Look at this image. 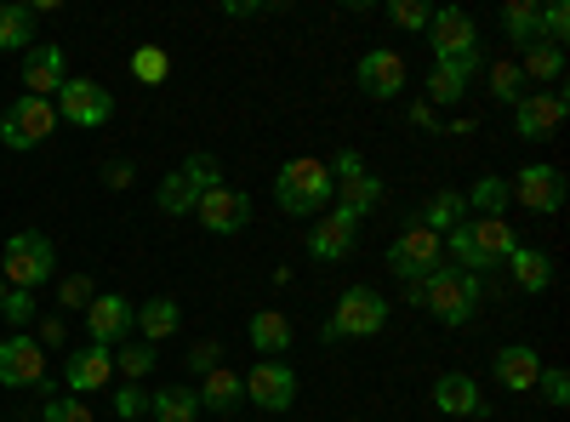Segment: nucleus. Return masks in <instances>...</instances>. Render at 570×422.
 I'll list each match as a JSON object with an SVG mask.
<instances>
[{"instance_id": "nucleus-10", "label": "nucleus", "mask_w": 570, "mask_h": 422, "mask_svg": "<svg viewBox=\"0 0 570 422\" xmlns=\"http://www.w3.org/2000/svg\"><path fill=\"white\" fill-rule=\"evenodd\" d=\"M240 383H246V400L257 411H292L297 405V371L285 360H257Z\"/></svg>"}, {"instance_id": "nucleus-28", "label": "nucleus", "mask_w": 570, "mask_h": 422, "mask_svg": "<svg viewBox=\"0 0 570 422\" xmlns=\"http://www.w3.org/2000/svg\"><path fill=\"white\" fill-rule=\"evenodd\" d=\"M416 223H422V228H434L440 241H445L451 228H462V223H468V200H462V195H451V189H440L434 200H428V206L416 212Z\"/></svg>"}, {"instance_id": "nucleus-40", "label": "nucleus", "mask_w": 570, "mask_h": 422, "mask_svg": "<svg viewBox=\"0 0 570 422\" xmlns=\"http://www.w3.org/2000/svg\"><path fill=\"white\" fill-rule=\"evenodd\" d=\"M537 29H542V40H548V46H564V35H570V7H564V0H553V7H542Z\"/></svg>"}, {"instance_id": "nucleus-31", "label": "nucleus", "mask_w": 570, "mask_h": 422, "mask_svg": "<svg viewBox=\"0 0 570 422\" xmlns=\"http://www.w3.org/2000/svg\"><path fill=\"white\" fill-rule=\"evenodd\" d=\"M468 80H473V69H462V63H434V75H428V109H434V104H462Z\"/></svg>"}, {"instance_id": "nucleus-4", "label": "nucleus", "mask_w": 570, "mask_h": 422, "mask_svg": "<svg viewBox=\"0 0 570 422\" xmlns=\"http://www.w3.org/2000/svg\"><path fill=\"white\" fill-rule=\"evenodd\" d=\"M217 183H223V166H217V155H188L166 183H160V189H155V206L166 212V217H188V212H195L212 189H217Z\"/></svg>"}, {"instance_id": "nucleus-36", "label": "nucleus", "mask_w": 570, "mask_h": 422, "mask_svg": "<svg viewBox=\"0 0 570 422\" xmlns=\"http://www.w3.org/2000/svg\"><path fill=\"white\" fill-rule=\"evenodd\" d=\"M115 371H126V383L149 377V371H155V343H120L115 349Z\"/></svg>"}, {"instance_id": "nucleus-16", "label": "nucleus", "mask_w": 570, "mask_h": 422, "mask_svg": "<svg viewBox=\"0 0 570 422\" xmlns=\"http://www.w3.org/2000/svg\"><path fill=\"white\" fill-rule=\"evenodd\" d=\"M508 195L519 206H531V212H559L564 206V171L559 166H525L508 183Z\"/></svg>"}, {"instance_id": "nucleus-19", "label": "nucleus", "mask_w": 570, "mask_h": 422, "mask_svg": "<svg viewBox=\"0 0 570 422\" xmlns=\"http://www.w3.org/2000/svg\"><path fill=\"white\" fill-rule=\"evenodd\" d=\"M109 377H115V349H98V343L75 349L69 365H63V389H69L75 400H86L91 389H104Z\"/></svg>"}, {"instance_id": "nucleus-24", "label": "nucleus", "mask_w": 570, "mask_h": 422, "mask_svg": "<svg viewBox=\"0 0 570 422\" xmlns=\"http://www.w3.org/2000/svg\"><path fill=\"white\" fill-rule=\"evenodd\" d=\"M246 337L263 360H285V349H292V320H285L279 308H263V314H252Z\"/></svg>"}, {"instance_id": "nucleus-49", "label": "nucleus", "mask_w": 570, "mask_h": 422, "mask_svg": "<svg viewBox=\"0 0 570 422\" xmlns=\"http://www.w3.org/2000/svg\"><path fill=\"white\" fill-rule=\"evenodd\" d=\"M7 292H12V286H7V279H0V303H7Z\"/></svg>"}, {"instance_id": "nucleus-2", "label": "nucleus", "mask_w": 570, "mask_h": 422, "mask_svg": "<svg viewBox=\"0 0 570 422\" xmlns=\"http://www.w3.org/2000/svg\"><path fill=\"white\" fill-rule=\"evenodd\" d=\"M513 246H519V234H513L502 217H468L462 228L445 234V252H451L456 268H468V274H485V268L508 263Z\"/></svg>"}, {"instance_id": "nucleus-8", "label": "nucleus", "mask_w": 570, "mask_h": 422, "mask_svg": "<svg viewBox=\"0 0 570 422\" xmlns=\"http://www.w3.org/2000/svg\"><path fill=\"white\" fill-rule=\"evenodd\" d=\"M428 46H434V63H462L473 75L485 69V58H480V23H473L468 12H456V7L434 12V23H428Z\"/></svg>"}, {"instance_id": "nucleus-48", "label": "nucleus", "mask_w": 570, "mask_h": 422, "mask_svg": "<svg viewBox=\"0 0 570 422\" xmlns=\"http://www.w3.org/2000/svg\"><path fill=\"white\" fill-rule=\"evenodd\" d=\"M411 120H416V126H428V131L440 126V120H434V109H428V104H416V109H411Z\"/></svg>"}, {"instance_id": "nucleus-26", "label": "nucleus", "mask_w": 570, "mask_h": 422, "mask_svg": "<svg viewBox=\"0 0 570 422\" xmlns=\"http://www.w3.org/2000/svg\"><path fill=\"white\" fill-rule=\"evenodd\" d=\"M331 200H337V212H348V217H365V212L383 206V177H376V171H354V177L337 183V195H331Z\"/></svg>"}, {"instance_id": "nucleus-12", "label": "nucleus", "mask_w": 570, "mask_h": 422, "mask_svg": "<svg viewBox=\"0 0 570 422\" xmlns=\"http://www.w3.org/2000/svg\"><path fill=\"white\" fill-rule=\"evenodd\" d=\"M354 246H360V217H348V212H337V206L314 217V228H308V257L343 263V257H354Z\"/></svg>"}, {"instance_id": "nucleus-22", "label": "nucleus", "mask_w": 570, "mask_h": 422, "mask_svg": "<svg viewBox=\"0 0 570 422\" xmlns=\"http://www.w3.org/2000/svg\"><path fill=\"white\" fill-rule=\"evenodd\" d=\"M434 405L445 416H485V394L473 377H462V371H445V377L434 383Z\"/></svg>"}, {"instance_id": "nucleus-5", "label": "nucleus", "mask_w": 570, "mask_h": 422, "mask_svg": "<svg viewBox=\"0 0 570 422\" xmlns=\"http://www.w3.org/2000/svg\"><path fill=\"white\" fill-rule=\"evenodd\" d=\"M52 268H58V252H52V241H46L40 228L12 234L7 252H0V279H7L12 292H40L46 279H52Z\"/></svg>"}, {"instance_id": "nucleus-1", "label": "nucleus", "mask_w": 570, "mask_h": 422, "mask_svg": "<svg viewBox=\"0 0 570 422\" xmlns=\"http://www.w3.org/2000/svg\"><path fill=\"white\" fill-rule=\"evenodd\" d=\"M411 303L428 308L434 320H445V325H468L485 303V279L468 274V268H440V274H428L422 286H411Z\"/></svg>"}, {"instance_id": "nucleus-43", "label": "nucleus", "mask_w": 570, "mask_h": 422, "mask_svg": "<svg viewBox=\"0 0 570 422\" xmlns=\"http://www.w3.org/2000/svg\"><path fill=\"white\" fill-rule=\"evenodd\" d=\"M537 389H542V400H548V405H564V400H570V377H564L559 365H542Z\"/></svg>"}, {"instance_id": "nucleus-33", "label": "nucleus", "mask_w": 570, "mask_h": 422, "mask_svg": "<svg viewBox=\"0 0 570 422\" xmlns=\"http://www.w3.org/2000/svg\"><path fill=\"white\" fill-rule=\"evenodd\" d=\"M149 411H155V422H195L200 416V394L195 389H160L149 400Z\"/></svg>"}, {"instance_id": "nucleus-29", "label": "nucleus", "mask_w": 570, "mask_h": 422, "mask_svg": "<svg viewBox=\"0 0 570 422\" xmlns=\"http://www.w3.org/2000/svg\"><path fill=\"white\" fill-rule=\"evenodd\" d=\"M537 18H542V7H537V0H508V7H502V35H508V40L519 46V52H525V46H537V40H542Z\"/></svg>"}, {"instance_id": "nucleus-7", "label": "nucleus", "mask_w": 570, "mask_h": 422, "mask_svg": "<svg viewBox=\"0 0 570 422\" xmlns=\"http://www.w3.org/2000/svg\"><path fill=\"white\" fill-rule=\"evenodd\" d=\"M389 268L400 279H411V286H422L428 274H440L445 268V241L434 228H422L416 217H405V228L389 241Z\"/></svg>"}, {"instance_id": "nucleus-6", "label": "nucleus", "mask_w": 570, "mask_h": 422, "mask_svg": "<svg viewBox=\"0 0 570 422\" xmlns=\"http://www.w3.org/2000/svg\"><path fill=\"white\" fill-rule=\"evenodd\" d=\"M389 325V297L383 292H371V286H348L337 297V308H331L325 320V343H343V337H376Z\"/></svg>"}, {"instance_id": "nucleus-3", "label": "nucleus", "mask_w": 570, "mask_h": 422, "mask_svg": "<svg viewBox=\"0 0 570 422\" xmlns=\"http://www.w3.org/2000/svg\"><path fill=\"white\" fill-rule=\"evenodd\" d=\"M331 195H337V183H331L325 160H314V155L285 160L279 177H274V200H279L285 217H320L331 206Z\"/></svg>"}, {"instance_id": "nucleus-35", "label": "nucleus", "mask_w": 570, "mask_h": 422, "mask_svg": "<svg viewBox=\"0 0 570 422\" xmlns=\"http://www.w3.org/2000/svg\"><path fill=\"white\" fill-rule=\"evenodd\" d=\"M525 91H531V86H525V75H519V63H508V58L491 63V98H497V104H519Z\"/></svg>"}, {"instance_id": "nucleus-41", "label": "nucleus", "mask_w": 570, "mask_h": 422, "mask_svg": "<svg viewBox=\"0 0 570 422\" xmlns=\"http://www.w3.org/2000/svg\"><path fill=\"white\" fill-rule=\"evenodd\" d=\"M131 75L137 80H166V52H160V46H137V52H131Z\"/></svg>"}, {"instance_id": "nucleus-37", "label": "nucleus", "mask_w": 570, "mask_h": 422, "mask_svg": "<svg viewBox=\"0 0 570 422\" xmlns=\"http://www.w3.org/2000/svg\"><path fill=\"white\" fill-rule=\"evenodd\" d=\"M389 23H394V29H422V35H428V23H434V7H428V0H394V7H389Z\"/></svg>"}, {"instance_id": "nucleus-21", "label": "nucleus", "mask_w": 570, "mask_h": 422, "mask_svg": "<svg viewBox=\"0 0 570 422\" xmlns=\"http://www.w3.org/2000/svg\"><path fill=\"white\" fill-rule=\"evenodd\" d=\"M491 377H497L508 394H531L537 377H542V360H537V349H525V343H508V349H497V360H491Z\"/></svg>"}, {"instance_id": "nucleus-38", "label": "nucleus", "mask_w": 570, "mask_h": 422, "mask_svg": "<svg viewBox=\"0 0 570 422\" xmlns=\"http://www.w3.org/2000/svg\"><path fill=\"white\" fill-rule=\"evenodd\" d=\"M91 297H98V279L91 274H63V286H58L63 308H91Z\"/></svg>"}, {"instance_id": "nucleus-45", "label": "nucleus", "mask_w": 570, "mask_h": 422, "mask_svg": "<svg viewBox=\"0 0 570 422\" xmlns=\"http://www.w3.org/2000/svg\"><path fill=\"white\" fill-rule=\"evenodd\" d=\"M188 365H195V371H212V365H223V343H200L195 354H188Z\"/></svg>"}, {"instance_id": "nucleus-18", "label": "nucleus", "mask_w": 570, "mask_h": 422, "mask_svg": "<svg viewBox=\"0 0 570 422\" xmlns=\"http://www.w3.org/2000/svg\"><path fill=\"white\" fill-rule=\"evenodd\" d=\"M360 91H365V98H376V104L400 98V91H405V58L389 52V46L365 52V58H360Z\"/></svg>"}, {"instance_id": "nucleus-47", "label": "nucleus", "mask_w": 570, "mask_h": 422, "mask_svg": "<svg viewBox=\"0 0 570 422\" xmlns=\"http://www.w3.org/2000/svg\"><path fill=\"white\" fill-rule=\"evenodd\" d=\"M35 343H40V349H46V343H63V320H40V337H35Z\"/></svg>"}, {"instance_id": "nucleus-46", "label": "nucleus", "mask_w": 570, "mask_h": 422, "mask_svg": "<svg viewBox=\"0 0 570 422\" xmlns=\"http://www.w3.org/2000/svg\"><path fill=\"white\" fill-rule=\"evenodd\" d=\"M104 183H109V189H126V183H131V160H109L104 166Z\"/></svg>"}, {"instance_id": "nucleus-39", "label": "nucleus", "mask_w": 570, "mask_h": 422, "mask_svg": "<svg viewBox=\"0 0 570 422\" xmlns=\"http://www.w3.org/2000/svg\"><path fill=\"white\" fill-rule=\"evenodd\" d=\"M40 422H98V416H91L86 400L69 394V400H46V405H40Z\"/></svg>"}, {"instance_id": "nucleus-13", "label": "nucleus", "mask_w": 570, "mask_h": 422, "mask_svg": "<svg viewBox=\"0 0 570 422\" xmlns=\"http://www.w3.org/2000/svg\"><path fill=\"white\" fill-rule=\"evenodd\" d=\"M564 115H570L564 91H525V98L513 104V131L531 137V144H542V137H553L564 126Z\"/></svg>"}, {"instance_id": "nucleus-14", "label": "nucleus", "mask_w": 570, "mask_h": 422, "mask_svg": "<svg viewBox=\"0 0 570 422\" xmlns=\"http://www.w3.org/2000/svg\"><path fill=\"white\" fill-rule=\"evenodd\" d=\"M0 383L7 389H40L46 383V349L29 332H12L0 343Z\"/></svg>"}, {"instance_id": "nucleus-25", "label": "nucleus", "mask_w": 570, "mask_h": 422, "mask_svg": "<svg viewBox=\"0 0 570 422\" xmlns=\"http://www.w3.org/2000/svg\"><path fill=\"white\" fill-rule=\"evenodd\" d=\"M519 75H525L531 91L537 86H559L564 80V46H548V40L525 46V52H519Z\"/></svg>"}, {"instance_id": "nucleus-32", "label": "nucleus", "mask_w": 570, "mask_h": 422, "mask_svg": "<svg viewBox=\"0 0 570 422\" xmlns=\"http://www.w3.org/2000/svg\"><path fill=\"white\" fill-rule=\"evenodd\" d=\"M29 46H35V12L0 7V52H29Z\"/></svg>"}, {"instance_id": "nucleus-15", "label": "nucleus", "mask_w": 570, "mask_h": 422, "mask_svg": "<svg viewBox=\"0 0 570 422\" xmlns=\"http://www.w3.org/2000/svg\"><path fill=\"white\" fill-rule=\"evenodd\" d=\"M131 320H137V308L126 297L98 292V297H91V308H86V337L98 343V349H120L126 332H131Z\"/></svg>"}, {"instance_id": "nucleus-34", "label": "nucleus", "mask_w": 570, "mask_h": 422, "mask_svg": "<svg viewBox=\"0 0 570 422\" xmlns=\"http://www.w3.org/2000/svg\"><path fill=\"white\" fill-rule=\"evenodd\" d=\"M462 200H468L473 212H480V217H502L513 195H508V177H497V171H491V177H480V183H473V189H468Z\"/></svg>"}, {"instance_id": "nucleus-44", "label": "nucleus", "mask_w": 570, "mask_h": 422, "mask_svg": "<svg viewBox=\"0 0 570 422\" xmlns=\"http://www.w3.org/2000/svg\"><path fill=\"white\" fill-rule=\"evenodd\" d=\"M0 314H7V320L18 325V332H23V325L35 320V292H7V303H0Z\"/></svg>"}, {"instance_id": "nucleus-27", "label": "nucleus", "mask_w": 570, "mask_h": 422, "mask_svg": "<svg viewBox=\"0 0 570 422\" xmlns=\"http://www.w3.org/2000/svg\"><path fill=\"white\" fill-rule=\"evenodd\" d=\"M137 332H142V343H160V337H171L177 332V325H183V308L171 303V297H149V303H142L137 308Z\"/></svg>"}, {"instance_id": "nucleus-23", "label": "nucleus", "mask_w": 570, "mask_h": 422, "mask_svg": "<svg viewBox=\"0 0 570 422\" xmlns=\"http://www.w3.org/2000/svg\"><path fill=\"white\" fill-rule=\"evenodd\" d=\"M195 394H200V411H217V416H228V411H240V400H246V383H240V371L212 365V371H206V383H200Z\"/></svg>"}, {"instance_id": "nucleus-30", "label": "nucleus", "mask_w": 570, "mask_h": 422, "mask_svg": "<svg viewBox=\"0 0 570 422\" xmlns=\"http://www.w3.org/2000/svg\"><path fill=\"white\" fill-rule=\"evenodd\" d=\"M508 268H513V286H519V292H548V286H553V263H548L542 252H531V246H513Z\"/></svg>"}, {"instance_id": "nucleus-20", "label": "nucleus", "mask_w": 570, "mask_h": 422, "mask_svg": "<svg viewBox=\"0 0 570 422\" xmlns=\"http://www.w3.org/2000/svg\"><path fill=\"white\" fill-rule=\"evenodd\" d=\"M63 80H69V75H63V46L35 40L29 52H23V86H29V98H46V104H52V91H58Z\"/></svg>"}, {"instance_id": "nucleus-9", "label": "nucleus", "mask_w": 570, "mask_h": 422, "mask_svg": "<svg viewBox=\"0 0 570 422\" xmlns=\"http://www.w3.org/2000/svg\"><path fill=\"white\" fill-rule=\"evenodd\" d=\"M52 131H58V109L46 104V98H18L7 115H0V144L18 149V155L23 149H40Z\"/></svg>"}, {"instance_id": "nucleus-42", "label": "nucleus", "mask_w": 570, "mask_h": 422, "mask_svg": "<svg viewBox=\"0 0 570 422\" xmlns=\"http://www.w3.org/2000/svg\"><path fill=\"white\" fill-rule=\"evenodd\" d=\"M142 411H149V394H142L137 383H126V389L115 394V416H120V422H142Z\"/></svg>"}, {"instance_id": "nucleus-11", "label": "nucleus", "mask_w": 570, "mask_h": 422, "mask_svg": "<svg viewBox=\"0 0 570 422\" xmlns=\"http://www.w3.org/2000/svg\"><path fill=\"white\" fill-rule=\"evenodd\" d=\"M52 109H58V120H69V126H109L115 91H104L98 80H63Z\"/></svg>"}, {"instance_id": "nucleus-17", "label": "nucleus", "mask_w": 570, "mask_h": 422, "mask_svg": "<svg viewBox=\"0 0 570 422\" xmlns=\"http://www.w3.org/2000/svg\"><path fill=\"white\" fill-rule=\"evenodd\" d=\"M195 217H200L212 234H240V228H252V195H240V189H228V183H217V189L195 206Z\"/></svg>"}]
</instances>
